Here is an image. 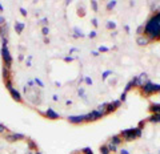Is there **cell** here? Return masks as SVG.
<instances>
[{"label":"cell","instance_id":"cell-3","mask_svg":"<svg viewBox=\"0 0 160 154\" xmlns=\"http://www.w3.org/2000/svg\"><path fill=\"white\" fill-rule=\"evenodd\" d=\"M99 154H160V104H151L136 126L108 138Z\"/></svg>","mask_w":160,"mask_h":154},{"label":"cell","instance_id":"cell-5","mask_svg":"<svg viewBox=\"0 0 160 154\" xmlns=\"http://www.w3.org/2000/svg\"><path fill=\"white\" fill-rule=\"evenodd\" d=\"M69 154H95L94 150H91L89 148H82V149H75L72 150Z\"/></svg>","mask_w":160,"mask_h":154},{"label":"cell","instance_id":"cell-4","mask_svg":"<svg viewBox=\"0 0 160 154\" xmlns=\"http://www.w3.org/2000/svg\"><path fill=\"white\" fill-rule=\"evenodd\" d=\"M0 154H43L31 137L0 124Z\"/></svg>","mask_w":160,"mask_h":154},{"label":"cell","instance_id":"cell-2","mask_svg":"<svg viewBox=\"0 0 160 154\" xmlns=\"http://www.w3.org/2000/svg\"><path fill=\"white\" fill-rule=\"evenodd\" d=\"M139 52L137 94L160 96V0H139L135 25Z\"/></svg>","mask_w":160,"mask_h":154},{"label":"cell","instance_id":"cell-1","mask_svg":"<svg viewBox=\"0 0 160 154\" xmlns=\"http://www.w3.org/2000/svg\"><path fill=\"white\" fill-rule=\"evenodd\" d=\"M134 25V0L0 1L4 85L47 120L99 121L136 89Z\"/></svg>","mask_w":160,"mask_h":154}]
</instances>
